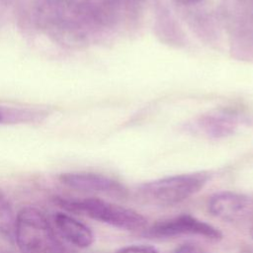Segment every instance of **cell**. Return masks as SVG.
Returning a JSON list of instances; mask_svg holds the SVG:
<instances>
[{
    "label": "cell",
    "instance_id": "obj_7",
    "mask_svg": "<svg viewBox=\"0 0 253 253\" xmlns=\"http://www.w3.org/2000/svg\"><path fill=\"white\" fill-rule=\"evenodd\" d=\"M53 222L59 234L76 247L86 248L94 242L92 230L69 214L57 212L53 216Z\"/></svg>",
    "mask_w": 253,
    "mask_h": 253
},
{
    "label": "cell",
    "instance_id": "obj_4",
    "mask_svg": "<svg viewBox=\"0 0 253 253\" xmlns=\"http://www.w3.org/2000/svg\"><path fill=\"white\" fill-rule=\"evenodd\" d=\"M144 234L153 238H169L180 235H197L213 241L222 238V233L218 228L187 213L157 221L147 228Z\"/></svg>",
    "mask_w": 253,
    "mask_h": 253
},
{
    "label": "cell",
    "instance_id": "obj_3",
    "mask_svg": "<svg viewBox=\"0 0 253 253\" xmlns=\"http://www.w3.org/2000/svg\"><path fill=\"white\" fill-rule=\"evenodd\" d=\"M210 179L211 173L206 171L178 174L144 183L138 193L150 204L172 206L200 192Z\"/></svg>",
    "mask_w": 253,
    "mask_h": 253
},
{
    "label": "cell",
    "instance_id": "obj_2",
    "mask_svg": "<svg viewBox=\"0 0 253 253\" xmlns=\"http://www.w3.org/2000/svg\"><path fill=\"white\" fill-rule=\"evenodd\" d=\"M55 202L70 212L80 213L124 230H137L144 228L147 224V219L136 211L99 198L83 200L56 198Z\"/></svg>",
    "mask_w": 253,
    "mask_h": 253
},
{
    "label": "cell",
    "instance_id": "obj_6",
    "mask_svg": "<svg viewBox=\"0 0 253 253\" xmlns=\"http://www.w3.org/2000/svg\"><path fill=\"white\" fill-rule=\"evenodd\" d=\"M59 181L71 189L83 192L102 193L116 197H124L126 193V188L119 181L97 173H63L59 176Z\"/></svg>",
    "mask_w": 253,
    "mask_h": 253
},
{
    "label": "cell",
    "instance_id": "obj_11",
    "mask_svg": "<svg viewBox=\"0 0 253 253\" xmlns=\"http://www.w3.org/2000/svg\"><path fill=\"white\" fill-rule=\"evenodd\" d=\"M198 248L195 244L191 243H186V244H181L172 253H197Z\"/></svg>",
    "mask_w": 253,
    "mask_h": 253
},
{
    "label": "cell",
    "instance_id": "obj_5",
    "mask_svg": "<svg viewBox=\"0 0 253 253\" xmlns=\"http://www.w3.org/2000/svg\"><path fill=\"white\" fill-rule=\"evenodd\" d=\"M208 207L212 215L227 221H240L253 214V199L230 191L212 195Z\"/></svg>",
    "mask_w": 253,
    "mask_h": 253
},
{
    "label": "cell",
    "instance_id": "obj_9",
    "mask_svg": "<svg viewBox=\"0 0 253 253\" xmlns=\"http://www.w3.org/2000/svg\"><path fill=\"white\" fill-rule=\"evenodd\" d=\"M15 222L16 217L13 214L12 209L5 200L0 199V232L9 237H13Z\"/></svg>",
    "mask_w": 253,
    "mask_h": 253
},
{
    "label": "cell",
    "instance_id": "obj_12",
    "mask_svg": "<svg viewBox=\"0 0 253 253\" xmlns=\"http://www.w3.org/2000/svg\"><path fill=\"white\" fill-rule=\"evenodd\" d=\"M175 1L182 5H193V4L199 3L201 0H175Z\"/></svg>",
    "mask_w": 253,
    "mask_h": 253
},
{
    "label": "cell",
    "instance_id": "obj_1",
    "mask_svg": "<svg viewBox=\"0 0 253 253\" xmlns=\"http://www.w3.org/2000/svg\"><path fill=\"white\" fill-rule=\"evenodd\" d=\"M14 238L21 253H64L49 222L36 208L26 207L18 212Z\"/></svg>",
    "mask_w": 253,
    "mask_h": 253
},
{
    "label": "cell",
    "instance_id": "obj_10",
    "mask_svg": "<svg viewBox=\"0 0 253 253\" xmlns=\"http://www.w3.org/2000/svg\"><path fill=\"white\" fill-rule=\"evenodd\" d=\"M116 253H159L158 250L150 245L145 244H136V245H128L119 249Z\"/></svg>",
    "mask_w": 253,
    "mask_h": 253
},
{
    "label": "cell",
    "instance_id": "obj_8",
    "mask_svg": "<svg viewBox=\"0 0 253 253\" xmlns=\"http://www.w3.org/2000/svg\"><path fill=\"white\" fill-rule=\"evenodd\" d=\"M224 114H220L219 116H211L206 117L203 122H200L199 125L200 127L203 128V131H205L208 135L219 137V136H225L229 132H231L234 129L235 126V120L227 116H223Z\"/></svg>",
    "mask_w": 253,
    "mask_h": 253
},
{
    "label": "cell",
    "instance_id": "obj_13",
    "mask_svg": "<svg viewBox=\"0 0 253 253\" xmlns=\"http://www.w3.org/2000/svg\"><path fill=\"white\" fill-rule=\"evenodd\" d=\"M14 114H7L3 109H0V123H2V122H5V121H7V118H8V116H13Z\"/></svg>",
    "mask_w": 253,
    "mask_h": 253
}]
</instances>
